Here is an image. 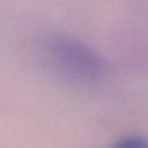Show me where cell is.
<instances>
[{"instance_id": "obj_1", "label": "cell", "mask_w": 148, "mask_h": 148, "mask_svg": "<svg viewBox=\"0 0 148 148\" xmlns=\"http://www.w3.org/2000/svg\"><path fill=\"white\" fill-rule=\"evenodd\" d=\"M44 60L56 73L75 82H91L105 73L104 59L88 44L64 34L46 35L40 43Z\"/></svg>"}, {"instance_id": "obj_2", "label": "cell", "mask_w": 148, "mask_h": 148, "mask_svg": "<svg viewBox=\"0 0 148 148\" xmlns=\"http://www.w3.org/2000/svg\"><path fill=\"white\" fill-rule=\"evenodd\" d=\"M111 148H148V139L140 135H128L119 139Z\"/></svg>"}]
</instances>
